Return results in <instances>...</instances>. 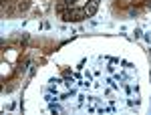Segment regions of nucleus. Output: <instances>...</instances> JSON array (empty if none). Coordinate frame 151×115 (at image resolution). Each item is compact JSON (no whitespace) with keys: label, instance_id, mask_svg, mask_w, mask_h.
<instances>
[{"label":"nucleus","instance_id":"obj_1","mask_svg":"<svg viewBox=\"0 0 151 115\" xmlns=\"http://www.w3.org/2000/svg\"><path fill=\"white\" fill-rule=\"evenodd\" d=\"M26 63H28V48L22 41L4 43L2 46V83H4V87H6V83H10L22 73Z\"/></svg>","mask_w":151,"mask_h":115},{"label":"nucleus","instance_id":"obj_3","mask_svg":"<svg viewBox=\"0 0 151 115\" xmlns=\"http://www.w3.org/2000/svg\"><path fill=\"white\" fill-rule=\"evenodd\" d=\"M151 4V0H113V6L121 12H129V14H135V12L145 10Z\"/></svg>","mask_w":151,"mask_h":115},{"label":"nucleus","instance_id":"obj_4","mask_svg":"<svg viewBox=\"0 0 151 115\" xmlns=\"http://www.w3.org/2000/svg\"><path fill=\"white\" fill-rule=\"evenodd\" d=\"M32 4H35V0H4V14H10L12 6H18V12H20V10H26Z\"/></svg>","mask_w":151,"mask_h":115},{"label":"nucleus","instance_id":"obj_2","mask_svg":"<svg viewBox=\"0 0 151 115\" xmlns=\"http://www.w3.org/2000/svg\"><path fill=\"white\" fill-rule=\"evenodd\" d=\"M101 0H58L57 12L63 20H73L79 22L89 16H93L95 10L99 8Z\"/></svg>","mask_w":151,"mask_h":115}]
</instances>
